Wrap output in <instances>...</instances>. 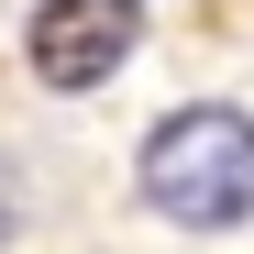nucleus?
<instances>
[{"mask_svg":"<svg viewBox=\"0 0 254 254\" xmlns=\"http://www.w3.org/2000/svg\"><path fill=\"white\" fill-rule=\"evenodd\" d=\"M22 232H33V177H22V155H0V254Z\"/></svg>","mask_w":254,"mask_h":254,"instance_id":"7ed1b4c3","label":"nucleus"},{"mask_svg":"<svg viewBox=\"0 0 254 254\" xmlns=\"http://www.w3.org/2000/svg\"><path fill=\"white\" fill-rule=\"evenodd\" d=\"M133 188L177 232H243L254 221V111H232V100L166 111L133 155Z\"/></svg>","mask_w":254,"mask_h":254,"instance_id":"f257e3e1","label":"nucleus"},{"mask_svg":"<svg viewBox=\"0 0 254 254\" xmlns=\"http://www.w3.org/2000/svg\"><path fill=\"white\" fill-rule=\"evenodd\" d=\"M144 45V0H33V22H22V66H33V89H111L122 66H133Z\"/></svg>","mask_w":254,"mask_h":254,"instance_id":"f03ea898","label":"nucleus"}]
</instances>
